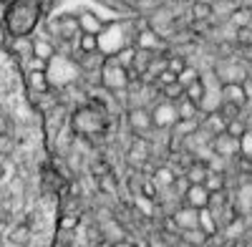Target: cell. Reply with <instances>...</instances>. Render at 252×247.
I'll use <instances>...</instances> for the list:
<instances>
[{"label":"cell","mask_w":252,"mask_h":247,"mask_svg":"<svg viewBox=\"0 0 252 247\" xmlns=\"http://www.w3.org/2000/svg\"><path fill=\"white\" fill-rule=\"evenodd\" d=\"M38 18V3L35 0H15L8 13V26L18 38H26V33L33 31Z\"/></svg>","instance_id":"6da1fadb"},{"label":"cell","mask_w":252,"mask_h":247,"mask_svg":"<svg viewBox=\"0 0 252 247\" xmlns=\"http://www.w3.org/2000/svg\"><path fill=\"white\" fill-rule=\"evenodd\" d=\"M98 81L103 84V89H109L111 93L129 89V73H126L124 66L116 63L114 56H106V61H103V66L98 71Z\"/></svg>","instance_id":"7a4b0ae2"},{"label":"cell","mask_w":252,"mask_h":247,"mask_svg":"<svg viewBox=\"0 0 252 247\" xmlns=\"http://www.w3.org/2000/svg\"><path fill=\"white\" fill-rule=\"evenodd\" d=\"M126 126L134 136H146L149 131H154V119H152V111L144 109V106H134L126 114Z\"/></svg>","instance_id":"3957f363"},{"label":"cell","mask_w":252,"mask_h":247,"mask_svg":"<svg viewBox=\"0 0 252 247\" xmlns=\"http://www.w3.org/2000/svg\"><path fill=\"white\" fill-rule=\"evenodd\" d=\"M215 76L220 78V84H245V81H247V71H245V66L240 63V61H232V58L217 61Z\"/></svg>","instance_id":"277c9868"},{"label":"cell","mask_w":252,"mask_h":247,"mask_svg":"<svg viewBox=\"0 0 252 247\" xmlns=\"http://www.w3.org/2000/svg\"><path fill=\"white\" fill-rule=\"evenodd\" d=\"M152 119H154V129H172L177 124V106L172 104V101L161 98L159 104L152 109Z\"/></svg>","instance_id":"5b68a950"},{"label":"cell","mask_w":252,"mask_h":247,"mask_svg":"<svg viewBox=\"0 0 252 247\" xmlns=\"http://www.w3.org/2000/svg\"><path fill=\"white\" fill-rule=\"evenodd\" d=\"M212 152L217 156H224V159H232V156H240V139L229 136L227 131H220L212 136Z\"/></svg>","instance_id":"8992f818"},{"label":"cell","mask_w":252,"mask_h":247,"mask_svg":"<svg viewBox=\"0 0 252 247\" xmlns=\"http://www.w3.org/2000/svg\"><path fill=\"white\" fill-rule=\"evenodd\" d=\"M220 104H232V106H245L247 104V91L245 84H222L220 86Z\"/></svg>","instance_id":"52a82bcc"},{"label":"cell","mask_w":252,"mask_h":247,"mask_svg":"<svg viewBox=\"0 0 252 247\" xmlns=\"http://www.w3.org/2000/svg\"><path fill=\"white\" fill-rule=\"evenodd\" d=\"M76 18H78L81 33H94V35H101V31L106 28V20H103L98 13H94V10H81Z\"/></svg>","instance_id":"ba28073f"},{"label":"cell","mask_w":252,"mask_h":247,"mask_svg":"<svg viewBox=\"0 0 252 247\" xmlns=\"http://www.w3.org/2000/svg\"><path fill=\"white\" fill-rule=\"evenodd\" d=\"M182 202L189 204V207H194V210L209 207V189L204 187V184H189V189L182 197Z\"/></svg>","instance_id":"9c48e42d"},{"label":"cell","mask_w":252,"mask_h":247,"mask_svg":"<svg viewBox=\"0 0 252 247\" xmlns=\"http://www.w3.org/2000/svg\"><path fill=\"white\" fill-rule=\"evenodd\" d=\"M197 212H199V210H194V207H189V204L182 202V207L174 210L172 217H174V222H177L179 230H189V227H197Z\"/></svg>","instance_id":"30bf717a"},{"label":"cell","mask_w":252,"mask_h":247,"mask_svg":"<svg viewBox=\"0 0 252 247\" xmlns=\"http://www.w3.org/2000/svg\"><path fill=\"white\" fill-rule=\"evenodd\" d=\"M207 174H209V167H207V161H202V159H192L189 167L184 169V177L189 179V184H204Z\"/></svg>","instance_id":"8fae6325"},{"label":"cell","mask_w":252,"mask_h":247,"mask_svg":"<svg viewBox=\"0 0 252 247\" xmlns=\"http://www.w3.org/2000/svg\"><path fill=\"white\" fill-rule=\"evenodd\" d=\"M197 227H199V230H204L209 237L220 232V222H217L215 212L209 210V207H202V210L197 212Z\"/></svg>","instance_id":"7c38bea8"},{"label":"cell","mask_w":252,"mask_h":247,"mask_svg":"<svg viewBox=\"0 0 252 247\" xmlns=\"http://www.w3.org/2000/svg\"><path fill=\"white\" fill-rule=\"evenodd\" d=\"M227 23L232 26V28H250V26H252V13L237 3V8H235L232 13H229Z\"/></svg>","instance_id":"4fadbf2b"},{"label":"cell","mask_w":252,"mask_h":247,"mask_svg":"<svg viewBox=\"0 0 252 247\" xmlns=\"http://www.w3.org/2000/svg\"><path fill=\"white\" fill-rule=\"evenodd\" d=\"M174 106H177V116H179V119H199V116H202V109L194 104V101H189L187 96L179 98Z\"/></svg>","instance_id":"5bb4252c"},{"label":"cell","mask_w":252,"mask_h":247,"mask_svg":"<svg viewBox=\"0 0 252 247\" xmlns=\"http://www.w3.org/2000/svg\"><path fill=\"white\" fill-rule=\"evenodd\" d=\"M215 8L212 0H194L192 3V20H212Z\"/></svg>","instance_id":"9a60e30c"},{"label":"cell","mask_w":252,"mask_h":247,"mask_svg":"<svg viewBox=\"0 0 252 247\" xmlns=\"http://www.w3.org/2000/svg\"><path fill=\"white\" fill-rule=\"evenodd\" d=\"M152 179L157 182L159 189H169L172 184H174V179H177V172H172L169 167H159V169H154Z\"/></svg>","instance_id":"2e32d148"},{"label":"cell","mask_w":252,"mask_h":247,"mask_svg":"<svg viewBox=\"0 0 252 247\" xmlns=\"http://www.w3.org/2000/svg\"><path fill=\"white\" fill-rule=\"evenodd\" d=\"M78 48H81V53H98L101 51V40L94 33H81L78 35Z\"/></svg>","instance_id":"e0dca14e"},{"label":"cell","mask_w":252,"mask_h":247,"mask_svg":"<svg viewBox=\"0 0 252 247\" xmlns=\"http://www.w3.org/2000/svg\"><path fill=\"white\" fill-rule=\"evenodd\" d=\"M28 84H31V89L38 91V93H43V91L51 89V81H48V73H46V71H31Z\"/></svg>","instance_id":"ac0fdd59"},{"label":"cell","mask_w":252,"mask_h":247,"mask_svg":"<svg viewBox=\"0 0 252 247\" xmlns=\"http://www.w3.org/2000/svg\"><path fill=\"white\" fill-rule=\"evenodd\" d=\"M204 187H207L209 192H222V189H227V179H224V172H212V169H209V174H207V182H204Z\"/></svg>","instance_id":"d6986e66"},{"label":"cell","mask_w":252,"mask_h":247,"mask_svg":"<svg viewBox=\"0 0 252 247\" xmlns=\"http://www.w3.org/2000/svg\"><path fill=\"white\" fill-rule=\"evenodd\" d=\"M33 56L43 58V61H53L56 58V48L51 43H46V40H35L33 43Z\"/></svg>","instance_id":"ffe728a7"},{"label":"cell","mask_w":252,"mask_h":247,"mask_svg":"<svg viewBox=\"0 0 252 247\" xmlns=\"http://www.w3.org/2000/svg\"><path fill=\"white\" fill-rule=\"evenodd\" d=\"M229 136H235V139H242L247 131H250V126L242 121V119H232V121H227V129H224Z\"/></svg>","instance_id":"44dd1931"},{"label":"cell","mask_w":252,"mask_h":247,"mask_svg":"<svg viewBox=\"0 0 252 247\" xmlns=\"http://www.w3.org/2000/svg\"><path fill=\"white\" fill-rule=\"evenodd\" d=\"M199 76H202V71H197L194 66H189V63H187V68L177 76V81H179L182 86H189V84H192V81H197Z\"/></svg>","instance_id":"7402d4cb"},{"label":"cell","mask_w":252,"mask_h":247,"mask_svg":"<svg viewBox=\"0 0 252 247\" xmlns=\"http://www.w3.org/2000/svg\"><path fill=\"white\" fill-rule=\"evenodd\" d=\"M240 156H245V159H252V129L240 139Z\"/></svg>","instance_id":"603a6c76"},{"label":"cell","mask_w":252,"mask_h":247,"mask_svg":"<svg viewBox=\"0 0 252 247\" xmlns=\"http://www.w3.org/2000/svg\"><path fill=\"white\" fill-rule=\"evenodd\" d=\"M240 5H242V8H247V10L252 13V0H240Z\"/></svg>","instance_id":"cb8c5ba5"},{"label":"cell","mask_w":252,"mask_h":247,"mask_svg":"<svg viewBox=\"0 0 252 247\" xmlns=\"http://www.w3.org/2000/svg\"><path fill=\"white\" fill-rule=\"evenodd\" d=\"M204 247H224V245H217V242H215V240H212V237H209V242H207V245H204Z\"/></svg>","instance_id":"d4e9b609"}]
</instances>
